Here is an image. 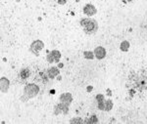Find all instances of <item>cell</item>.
<instances>
[{"label":"cell","mask_w":147,"mask_h":124,"mask_svg":"<svg viewBox=\"0 0 147 124\" xmlns=\"http://www.w3.org/2000/svg\"><path fill=\"white\" fill-rule=\"evenodd\" d=\"M30 72L28 68H23V70L20 71V77L22 78V79H27V78L30 77Z\"/></svg>","instance_id":"8fae6325"},{"label":"cell","mask_w":147,"mask_h":124,"mask_svg":"<svg viewBox=\"0 0 147 124\" xmlns=\"http://www.w3.org/2000/svg\"><path fill=\"white\" fill-rule=\"evenodd\" d=\"M80 25L84 27V32L87 34H92V33H95L98 29V23L95 20L89 18H84L80 20Z\"/></svg>","instance_id":"7a4b0ae2"},{"label":"cell","mask_w":147,"mask_h":124,"mask_svg":"<svg viewBox=\"0 0 147 124\" xmlns=\"http://www.w3.org/2000/svg\"><path fill=\"white\" fill-rule=\"evenodd\" d=\"M71 123H84V121L82 120V118H73L72 120L70 121Z\"/></svg>","instance_id":"ac0fdd59"},{"label":"cell","mask_w":147,"mask_h":124,"mask_svg":"<svg viewBox=\"0 0 147 124\" xmlns=\"http://www.w3.org/2000/svg\"><path fill=\"white\" fill-rule=\"evenodd\" d=\"M38 92H39L38 86L34 84V83L28 84L27 86L25 87V89H24V94H25V96L27 99H32V98L35 97L37 94H38Z\"/></svg>","instance_id":"3957f363"},{"label":"cell","mask_w":147,"mask_h":124,"mask_svg":"<svg viewBox=\"0 0 147 124\" xmlns=\"http://www.w3.org/2000/svg\"><path fill=\"white\" fill-rule=\"evenodd\" d=\"M96 100H97V102H102V101H105L104 100V96L103 95H101V94H98L96 96Z\"/></svg>","instance_id":"d6986e66"},{"label":"cell","mask_w":147,"mask_h":124,"mask_svg":"<svg viewBox=\"0 0 147 124\" xmlns=\"http://www.w3.org/2000/svg\"><path fill=\"white\" fill-rule=\"evenodd\" d=\"M113 109V102L111 100H107L105 101V111H110Z\"/></svg>","instance_id":"4fadbf2b"},{"label":"cell","mask_w":147,"mask_h":124,"mask_svg":"<svg viewBox=\"0 0 147 124\" xmlns=\"http://www.w3.org/2000/svg\"><path fill=\"white\" fill-rule=\"evenodd\" d=\"M50 54L52 55V57H53L54 62H56V63H58L59 60H60V58H61V54H60V52L57 51V50H54V51H52Z\"/></svg>","instance_id":"7c38bea8"},{"label":"cell","mask_w":147,"mask_h":124,"mask_svg":"<svg viewBox=\"0 0 147 124\" xmlns=\"http://www.w3.org/2000/svg\"><path fill=\"white\" fill-rule=\"evenodd\" d=\"M58 3L59 4H65L66 3V0H58Z\"/></svg>","instance_id":"44dd1931"},{"label":"cell","mask_w":147,"mask_h":124,"mask_svg":"<svg viewBox=\"0 0 147 124\" xmlns=\"http://www.w3.org/2000/svg\"><path fill=\"white\" fill-rule=\"evenodd\" d=\"M129 48V43L127 41H124L122 42V44H121V50L124 52H127V50Z\"/></svg>","instance_id":"5bb4252c"},{"label":"cell","mask_w":147,"mask_h":124,"mask_svg":"<svg viewBox=\"0 0 147 124\" xmlns=\"http://www.w3.org/2000/svg\"><path fill=\"white\" fill-rule=\"evenodd\" d=\"M86 122L87 123H97L98 122V119H97V117L95 115H92L91 117L86 121Z\"/></svg>","instance_id":"2e32d148"},{"label":"cell","mask_w":147,"mask_h":124,"mask_svg":"<svg viewBox=\"0 0 147 124\" xmlns=\"http://www.w3.org/2000/svg\"><path fill=\"white\" fill-rule=\"evenodd\" d=\"M44 44L42 41H40V40H35V41H34L32 43V45H30V50L32 52L34 55H36V56H38V53L40 50H42V48H43Z\"/></svg>","instance_id":"277c9868"},{"label":"cell","mask_w":147,"mask_h":124,"mask_svg":"<svg viewBox=\"0 0 147 124\" xmlns=\"http://www.w3.org/2000/svg\"><path fill=\"white\" fill-rule=\"evenodd\" d=\"M68 111H69V105L61 102L60 104L57 105V106L55 107V111H54V113L59 114L60 113H62L64 114H67Z\"/></svg>","instance_id":"5b68a950"},{"label":"cell","mask_w":147,"mask_h":124,"mask_svg":"<svg viewBox=\"0 0 147 124\" xmlns=\"http://www.w3.org/2000/svg\"><path fill=\"white\" fill-rule=\"evenodd\" d=\"M47 61H48L49 63H53L54 62V59H53V57H52L51 54H48V56H47Z\"/></svg>","instance_id":"ffe728a7"},{"label":"cell","mask_w":147,"mask_h":124,"mask_svg":"<svg viewBox=\"0 0 147 124\" xmlns=\"http://www.w3.org/2000/svg\"><path fill=\"white\" fill-rule=\"evenodd\" d=\"M47 75H48L49 78H55L57 75L60 73V71H59L58 68H55V66H53V68H48V70H47Z\"/></svg>","instance_id":"30bf717a"},{"label":"cell","mask_w":147,"mask_h":124,"mask_svg":"<svg viewBox=\"0 0 147 124\" xmlns=\"http://www.w3.org/2000/svg\"><path fill=\"white\" fill-rule=\"evenodd\" d=\"M84 58L85 59H89V60H91V59H93L94 58V53H92V52L90 51H85L84 53Z\"/></svg>","instance_id":"9a60e30c"},{"label":"cell","mask_w":147,"mask_h":124,"mask_svg":"<svg viewBox=\"0 0 147 124\" xmlns=\"http://www.w3.org/2000/svg\"><path fill=\"white\" fill-rule=\"evenodd\" d=\"M9 85H10V82L7 79L6 77H2L0 79V87H1V92L2 93H6L9 89Z\"/></svg>","instance_id":"ba28073f"},{"label":"cell","mask_w":147,"mask_h":124,"mask_svg":"<svg viewBox=\"0 0 147 124\" xmlns=\"http://www.w3.org/2000/svg\"><path fill=\"white\" fill-rule=\"evenodd\" d=\"M127 1H132V0H127Z\"/></svg>","instance_id":"7402d4cb"},{"label":"cell","mask_w":147,"mask_h":124,"mask_svg":"<svg viewBox=\"0 0 147 124\" xmlns=\"http://www.w3.org/2000/svg\"><path fill=\"white\" fill-rule=\"evenodd\" d=\"M60 101L62 103H65V104L70 105L73 101V97L70 93H64L60 96Z\"/></svg>","instance_id":"9c48e42d"},{"label":"cell","mask_w":147,"mask_h":124,"mask_svg":"<svg viewBox=\"0 0 147 124\" xmlns=\"http://www.w3.org/2000/svg\"><path fill=\"white\" fill-rule=\"evenodd\" d=\"M96 8L94 7L92 4H86L84 7V13L85 14V15L87 16H93L96 14Z\"/></svg>","instance_id":"52a82bcc"},{"label":"cell","mask_w":147,"mask_h":124,"mask_svg":"<svg viewBox=\"0 0 147 124\" xmlns=\"http://www.w3.org/2000/svg\"><path fill=\"white\" fill-rule=\"evenodd\" d=\"M98 109L100 111H105V101L98 102Z\"/></svg>","instance_id":"e0dca14e"},{"label":"cell","mask_w":147,"mask_h":124,"mask_svg":"<svg viewBox=\"0 0 147 124\" xmlns=\"http://www.w3.org/2000/svg\"><path fill=\"white\" fill-rule=\"evenodd\" d=\"M127 86L132 91H147V71L145 70L131 71L129 75Z\"/></svg>","instance_id":"6da1fadb"},{"label":"cell","mask_w":147,"mask_h":124,"mask_svg":"<svg viewBox=\"0 0 147 124\" xmlns=\"http://www.w3.org/2000/svg\"><path fill=\"white\" fill-rule=\"evenodd\" d=\"M93 53H94V56H95L98 60H102L106 57V50L101 46L96 47Z\"/></svg>","instance_id":"8992f818"}]
</instances>
